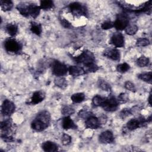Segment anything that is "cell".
<instances>
[{
    "mask_svg": "<svg viewBox=\"0 0 152 152\" xmlns=\"http://www.w3.org/2000/svg\"><path fill=\"white\" fill-rule=\"evenodd\" d=\"M50 121V113L46 110L39 112L31 124V128L37 132H40L49 126Z\"/></svg>",
    "mask_w": 152,
    "mask_h": 152,
    "instance_id": "cell-1",
    "label": "cell"
},
{
    "mask_svg": "<svg viewBox=\"0 0 152 152\" xmlns=\"http://www.w3.org/2000/svg\"><path fill=\"white\" fill-rule=\"evenodd\" d=\"M74 60L77 63L82 64L86 66L88 64L94 63L95 56L91 51L86 50L78 56L75 57Z\"/></svg>",
    "mask_w": 152,
    "mask_h": 152,
    "instance_id": "cell-2",
    "label": "cell"
},
{
    "mask_svg": "<svg viewBox=\"0 0 152 152\" xmlns=\"http://www.w3.org/2000/svg\"><path fill=\"white\" fill-rule=\"evenodd\" d=\"M69 8L72 14L76 17H86L88 14L86 7L78 2H74L71 3L69 5Z\"/></svg>",
    "mask_w": 152,
    "mask_h": 152,
    "instance_id": "cell-3",
    "label": "cell"
},
{
    "mask_svg": "<svg viewBox=\"0 0 152 152\" xmlns=\"http://www.w3.org/2000/svg\"><path fill=\"white\" fill-rule=\"evenodd\" d=\"M4 48L7 52L12 53H18L21 50V44L12 38H8L4 42Z\"/></svg>",
    "mask_w": 152,
    "mask_h": 152,
    "instance_id": "cell-4",
    "label": "cell"
},
{
    "mask_svg": "<svg viewBox=\"0 0 152 152\" xmlns=\"http://www.w3.org/2000/svg\"><path fill=\"white\" fill-rule=\"evenodd\" d=\"M129 23V19L125 14H118L116 15V20L113 23V27L117 30H122L125 29Z\"/></svg>",
    "mask_w": 152,
    "mask_h": 152,
    "instance_id": "cell-5",
    "label": "cell"
},
{
    "mask_svg": "<svg viewBox=\"0 0 152 152\" xmlns=\"http://www.w3.org/2000/svg\"><path fill=\"white\" fill-rule=\"evenodd\" d=\"M52 71L56 76L62 77L67 73L68 68L63 63L58 61H55L52 64Z\"/></svg>",
    "mask_w": 152,
    "mask_h": 152,
    "instance_id": "cell-6",
    "label": "cell"
},
{
    "mask_svg": "<svg viewBox=\"0 0 152 152\" xmlns=\"http://www.w3.org/2000/svg\"><path fill=\"white\" fill-rule=\"evenodd\" d=\"M119 106V102L113 96L106 97L104 104L102 106L103 109L107 112H113L118 109Z\"/></svg>",
    "mask_w": 152,
    "mask_h": 152,
    "instance_id": "cell-7",
    "label": "cell"
},
{
    "mask_svg": "<svg viewBox=\"0 0 152 152\" xmlns=\"http://www.w3.org/2000/svg\"><path fill=\"white\" fill-rule=\"evenodd\" d=\"M14 104L9 100H5L2 104L1 112L4 116H10L15 111Z\"/></svg>",
    "mask_w": 152,
    "mask_h": 152,
    "instance_id": "cell-8",
    "label": "cell"
},
{
    "mask_svg": "<svg viewBox=\"0 0 152 152\" xmlns=\"http://www.w3.org/2000/svg\"><path fill=\"white\" fill-rule=\"evenodd\" d=\"M110 43L116 48H122L124 46V38L121 33H115L110 39Z\"/></svg>",
    "mask_w": 152,
    "mask_h": 152,
    "instance_id": "cell-9",
    "label": "cell"
},
{
    "mask_svg": "<svg viewBox=\"0 0 152 152\" xmlns=\"http://www.w3.org/2000/svg\"><path fill=\"white\" fill-rule=\"evenodd\" d=\"M99 140L103 144H110L114 141L113 133L109 130L102 132L99 137Z\"/></svg>",
    "mask_w": 152,
    "mask_h": 152,
    "instance_id": "cell-10",
    "label": "cell"
},
{
    "mask_svg": "<svg viewBox=\"0 0 152 152\" xmlns=\"http://www.w3.org/2000/svg\"><path fill=\"white\" fill-rule=\"evenodd\" d=\"M85 126L87 128L97 129L100 127L101 124L99 118L91 115L86 119L85 122Z\"/></svg>",
    "mask_w": 152,
    "mask_h": 152,
    "instance_id": "cell-11",
    "label": "cell"
},
{
    "mask_svg": "<svg viewBox=\"0 0 152 152\" xmlns=\"http://www.w3.org/2000/svg\"><path fill=\"white\" fill-rule=\"evenodd\" d=\"M103 55L113 61H118L120 59V52L115 48L106 50L103 52Z\"/></svg>",
    "mask_w": 152,
    "mask_h": 152,
    "instance_id": "cell-12",
    "label": "cell"
},
{
    "mask_svg": "<svg viewBox=\"0 0 152 152\" xmlns=\"http://www.w3.org/2000/svg\"><path fill=\"white\" fill-rule=\"evenodd\" d=\"M45 94L43 91H35L31 97L30 103L32 104H36L37 103H39L43 100V99H45Z\"/></svg>",
    "mask_w": 152,
    "mask_h": 152,
    "instance_id": "cell-13",
    "label": "cell"
},
{
    "mask_svg": "<svg viewBox=\"0 0 152 152\" xmlns=\"http://www.w3.org/2000/svg\"><path fill=\"white\" fill-rule=\"evenodd\" d=\"M62 126V128L66 130L69 129H77V125L75 124L74 121L71 119L69 116H66L63 118Z\"/></svg>",
    "mask_w": 152,
    "mask_h": 152,
    "instance_id": "cell-14",
    "label": "cell"
},
{
    "mask_svg": "<svg viewBox=\"0 0 152 152\" xmlns=\"http://www.w3.org/2000/svg\"><path fill=\"white\" fill-rule=\"evenodd\" d=\"M42 148L46 152H54L58 151V150L57 144L50 141H47L43 142L42 144Z\"/></svg>",
    "mask_w": 152,
    "mask_h": 152,
    "instance_id": "cell-15",
    "label": "cell"
},
{
    "mask_svg": "<svg viewBox=\"0 0 152 152\" xmlns=\"http://www.w3.org/2000/svg\"><path fill=\"white\" fill-rule=\"evenodd\" d=\"M69 74L72 77H76L83 75L86 73L83 68L78 66H71L68 68Z\"/></svg>",
    "mask_w": 152,
    "mask_h": 152,
    "instance_id": "cell-16",
    "label": "cell"
},
{
    "mask_svg": "<svg viewBox=\"0 0 152 152\" xmlns=\"http://www.w3.org/2000/svg\"><path fill=\"white\" fill-rule=\"evenodd\" d=\"M0 127L2 131V134H10L9 133L12 128V121L11 119H7L1 122Z\"/></svg>",
    "mask_w": 152,
    "mask_h": 152,
    "instance_id": "cell-17",
    "label": "cell"
},
{
    "mask_svg": "<svg viewBox=\"0 0 152 152\" xmlns=\"http://www.w3.org/2000/svg\"><path fill=\"white\" fill-rule=\"evenodd\" d=\"M29 5L30 3L22 2L17 5V9L22 15L27 17L29 16Z\"/></svg>",
    "mask_w": 152,
    "mask_h": 152,
    "instance_id": "cell-18",
    "label": "cell"
},
{
    "mask_svg": "<svg viewBox=\"0 0 152 152\" xmlns=\"http://www.w3.org/2000/svg\"><path fill=\"white\" fill-rule=\"evenodd\" d=\"M40 6H37L34 4H30L29 5V16H31L33 18H36L40 11Z\"/></svg>",
    "mask_w": 152,
    "mask_h": 152,
    "instance_id": "cell-19",
    "label": "cell"
},
{
    "mask_svg": "<svg viewBox=\"0 0 152 152\" xmlns=\"http://www.w3.org/2000/svg\"><path fill=\"white\" fill-rule=\"evenodd\" d=\"M30 30L33 33L37 36H40L42 31V26L40 24L37 23L36 22H31Z\"/></svg>",
    "mask_w": 152,
    "mask_h": 152,
    "instance_id": "cell-20",
    "label": "cell"
},
{
    "mask_svg": "<svg viewBox=\"0 0 152 152\" xmlns=\"http://www.w3.org/2000/svg\"><path fill=\"white\" fill-rule=\"evenodd\" d=\"M106 97H103L100 96L96 95L92 99V103L95 107H102L104 103Z\"/></svg>",
    "mask_w": 152,
    "mask_h": 152,
    "instance_id": "cell-21",
    "label": "cell"
},
{
    "mask_svg": "<svg viewBox=\"0 0 152 152\" xmlns=\"http://www.w3.org/2000/svg\"><path fill=\"white\" fill-rule=\"evenodd\" d=\"M54 83L56 86L64 89L67 86V81L65 78L62 77H57L55 80Z\"/></svg>",
    "mask_w": 152,
    "mask_h": 152,
    "instance_id": "cell-22",
    "label": "cell"
},
{
    "mask_svg": "<svg viewBox=\"0 0 152 152\" xmlns=\"http://www.w3.org/2000/svg\"><path fill=\"white\" fill-rule=\"evenodd\" d=\"M0 5L1 9L4 11H10L12 8L13 4L12 1H8V0H1L0 1Z\"/></svg>",
    "mask_w": 152,
    "mask_h": 152,
    "instance_id": "cell-23",
    "label": "cell"
},
{
    "mask_svg": "<svg viewBox=\"0 0 152 152\" xmlns=\"http://www.w3.org/2000/svg\"><path fill=\"white\" fill-rule=\"evenodd\" d=\"M6 30L10 36H14L17 34L18 31V27L16 24L10 23L7 25Z\"/></svg>",
    "mask_w": 152,
    "mask_h": 152,
    "instance_id": "cell-24",
    "label": "cell"
},
{
    "mask_svg": "<svg viewBox=\"0 0 152 152\" xmlns=\"http://www.w3.org/2000/svg\"><path fill=\"white\" fill-rule=\"evenodd\" d=\"M71 99L74 103H81L85 99V94L83 93H77L72 94L71 97Z\"/></svg>",
    "mask_w": 152,
    "mask_h": 152,
    "instance_id": "cell-25",
    "label": "cell"
},
{
    "mask_svg": "<svg viewBox=\"0 0 152 152\" xmlns=\"http://www.w3.org/2000/svg\"><path fill=\"white\" fill-rule=\"evenodd\" d=\"M138 78H140V80L149 83V84H151L152 82V74H151V72H145V73H142L138 75Z\"/></svg>",
    "mask_w": 152,
    "mask_h": 152,
    "instance_id": "cell-26",
    "label": "cell"
},
{
    "mask_svg": "<svg viewBox=\"0 0 152 152\" xmlns=\"http://www.w3.org/2000/svg\"><path fill=\"white\" fill-rule=\"evenodd\" d=\"M98 86L102 90L106 91H111V87L110 84L107 83L105 80L100 79L98 81Z\"/></svg>",
    "mask_w": 152,
    "mask_h": 152,
    "instance_id": "cell-27",
    "label": "cell"
},
{
    "mask_svg": "<svg viewBox=\"0 0 152 152\" xmlns=\"http://www.w3.org/2000/svg\"><path fill=\"white\" fill-rule=\"evenodd\" d=\"M53 5H54V4H53V2L52 1H50V0L41 1L40 4V7L41 9H43L45 10H50L52 8H53Z\"/></svg>",
    "mask_w": 152,
    "mask_h": 152,
    "instance_id": "cell-28",
    "label": "cell"
},
{
    "mask_svg": "<svg viewBox=\"0 0 152 152\" xmlns=\"http://www.w3.org/2000/svg\"><path fill=\"white\" fill-rule=\"evenodd\" d=\"M138 27L136 25L131 24V25H128L127 27L125 28V30L128 34L134 35L137 33V31H138Z\"/></svg>",
    "mask_w": 152,
    "mask_h": 152,
    "instance_id": "cell-29",
    "label": "cell"
},
{
    "mask_svg": "<svg viewBox=\"0 0 152 152\" xmlns=\"http://www.w3.org/2000/svg\"><path fill=\"white\" fill-rule=\"evenodd\" d=\"M137 64L140 67H144L148 65L149 62V59L145 56H141L137 60Z\"/></svg>",
    "mask_w": 152,
    "mask_h": 152,
    "instance_id": "cell-30",
    "label": "cell"
},
{
    "mask_svg": "<svg viewBox=\"0 0 152 152\" xmlns=\"http://www.w3.org/2000/svg\"><path fill=\"white\" fill-rule=\"evenodd\" d=\"M84 69L85 70L86 72H96L99 69V67L97 65L95 64V63H92V64H90L84 66Z\"/></svg>",
    "mask_w": 152,
    "mask_h": 152,
    "instance_id": "cell-31",
    "label": "cell"
},
{
    "mask_svg": "<svg viewBox=\"0 0 152 152\" xmlns=\"http://www.w3.org/2000/svg\"><path fill=\"white\" fill-rule=\"evenodd\" d=\"M129 68H130V66L127 63H123V64H119L116 67L117 71L121 73L126 72L129 69Z\"/></svg>",
    "mask_w": 152,
    "mask_h": 152,
    "instance_id": "cell-32",
    "label": "cell"
},
{
    "mask_svg": "<svg viewBox=\"0 0 152 152\" xmlns=\"http://www.w3.org/2000/svg\"><path fill=\"white\" fill-rule=\"evenodd\" d=\"M74 112H75L74 109L69 106H64L61 110L62 114L64 115H65V116H70V115H72Z\"/></svg>",
    "mask_w": 152,
    "mask_h": 152,
    "instance_id": "cell-33",
    "label": "cell"
},
{
    "mask_svg": "<svg viewBox=\"0 0 152 152\" xmlns=\"http://www.w3.org/2000/svg\"><path fill=\"white\" fill-rule=\"evenodd\" d=\"M150 44V41L146 38H139L136 42V45L139 47H144L148 46Z\"/></svg>",
    "mask_w": 152,
    "mask_h": 152,
    "instance_id": "cell-34",
    "label": "cell"
},
{
    "mask_svg": "<svg viewBox=\"0 0 152 152\" xmlns=\"http://www.w3.org/2000/svg\"><path fill=\"white\" fill-rule=\"evenodd\" d=\"M132 114V112L131 110L128 108H124L123 109L119 114V116L122 118V119H125L126 118H127L128 116H130Z\"/></svg>",
    "mask_w": 152,
    "mask_h": 152,
    "instance_id": "cell-35",
    "label": "cell"
},
{
    "mask_svg": "<svg viewBox=\"0 0 152 152\" xmlns=\"http://www.w3.org/2000/svg\"><path fill=\"white\" fill-rule=\"evenodd\" d=\"M91 115H92L91 112L87 109H82L78 112V116L80 118H82L84 119H87V118H88Z\"/></svg>",
    "mask_w": 152,
    "mask_h": 152,
    "instance_id": "cell-36",
    "label": "cell"
},
{
    "mask_svg": "<svg viewBox=\"0 0 152 152\" xmlns=\"http://www.w3.org/2000/svg\"><path fill=\"white\" fill-rule=\"evenodd\" d=\"M61 141H62V143L63 145H68L71 143V137L66 134H64L62 136Z\"/></svg>",
    "mask_w": 152,
    "mask_h": 152,
    "instance_id": "cell-37",
    "label": "cell"
},
{
    "mask_svg": "<svg viewBox=\"0 0 152 152\" xmlns=\"http://www.w3.org/2000/svg\"><path fill=\"white\" fill-rule=\"evenodd\" d=\"M101 27L103 30L110 29L113 27V23L110 20H107L102 24Z\"/></svg>",
    "mask_w": 152,
    "mask_h": 152,
    "instance_id": "cell-38",
    "label": "cell"
},
{
    "mask_svg": "<svg viewBox=\"0 0 152 152\" xmlns=\"http://www.w3.org/2000/svg\"><path fill=\"white\" fill-rule=\"evenodd\" d=\"M119 103H125L126 102H127L129 100L128 99V96L127 95V94L125 93H121L119 96H118V99Z\"/></svg>",
    "mask_w": 152,
    "mask_h": 152,
    "instance_id": "cell-39",
    "label": "cell"
},
{
    "mask_svg": "<svg viewBox=\"0 0 152 152\" xmlns=\"http://www.w3.org/2000/svg\"><path fill=\"white\" fill-rule=\"evenodd\" d=\"M124 86H125V88L131 91H132V92H135L136 91V88H135V87L134 86V84L131 83V81H127L125 83V84H124Z\"/></svg>",
    "mask_w": 152,
    "mask_h": 152,
    "instance_id": "cell-40",
    "label": "cell"
},
{
    "mask_svg": "<svg viewBox=\"0 0 152 152\" xmlns=\"http://www.w3.org/2000/svg\"><path fill=\"white\" fill-rule=\"evenodd\" d=\"M1 138L2 139L5 141V142H12L13 141L14 138L10 134H1Z\"/></svg>",
    "mask_w": 152,
    "mask_h": 152,
    "instance_id": "cell-41",
    "label": "cell"
},
{
    "mask_svg": "<svg viewBox=\"0 0 152 152\" xmlns=\"http://www.w3.org/2000/svg\"><path fill=\"white\" fill-rule=\"evenodd\" d=\"M61 24L65 28H69L71 26V23L65 18H61Z\"/></svg>",
    "mask_w": 152,
    "mask_h": 152,
    "instance_id": "cell-42",
    "label": "cell"
},
{
    "mask_svg": "<svg viewBox=\"0 0 152 152\" xmlns=\"http://www.w3.org/2000/svg\"><path fill=\"white\" fill-rule=\"evenodd\" d=\"M151 94H150V96H149V98H148V103H149V104H150V105H151Z\"/></svg>",
    "mask_w": 152,
    "mask_h": 152,
    "instance_id": "cell-43",
    "label": "cell"
}]
</instances>
